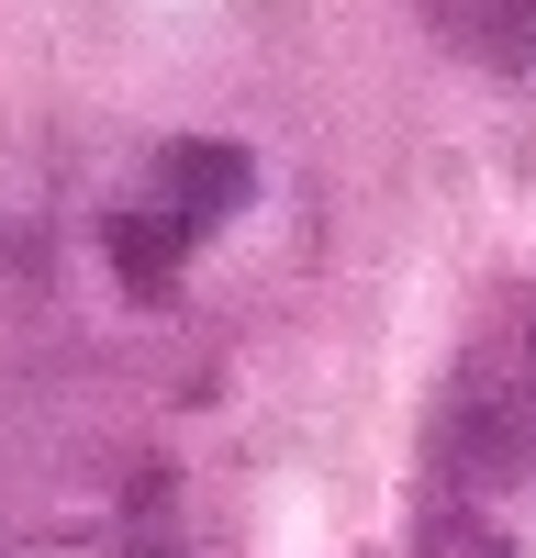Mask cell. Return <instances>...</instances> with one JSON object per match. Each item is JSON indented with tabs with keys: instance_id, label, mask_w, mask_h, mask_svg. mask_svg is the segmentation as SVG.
<instances>
[{
	"instance_id": "cell-1",
	"label": "cell",
	"mask_w": 536,
	"mask_h": 558,
	"mask_svg": "<svg viewBox=\"0 0 536 558\" xmlns=\"http://www.w3.org/2000/svg\"><path fill=\"white\" fill-rule=\"evenodd\" d=\"M246 179H257L246 146H168V157L112 202V268L134 279V291H168V279L191 268V246L246 202Z\"/></svg>"
},
{
	"instance_id": "cell-2",
	"label": "cell",
	"mask_w": 536,
	"mask_h": 558,
	"mask_svg": "<svg viewBox=\"0 0 536 558\" xmlns=\"http://www.w3.org/2000/svg\"><path fill=\"white\" fill-rule=\"evenodd\" d=\"M436 23L459 45H480V57H525L536 45V0H436Z\"/></svg>"
},
{
	"instance_id": "cell-3",
	"label": "cell",
	"mask_w": 536,
	"mask_h": 558,
	"mask_svg": "<svg viewBox=\"0 0 536 558\" xmlns=\"http://www.w3.org/2000/svg\"><path fill=\"white\" fill-rule=\"evenodd\" d=\"M134 558H179V547H168V536H134Z\"/></svg>"
}]
</instances>
